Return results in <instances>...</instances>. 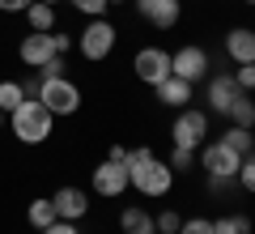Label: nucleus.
Returning <instances> with one entry per match:
<instances>
[{
	"label": "nucleus",
	"instance_id": "1",
	"mask_svg": "<svg viewBox=\"0 0 255 234\" xmlns=\"http://www.w3.org/2000/svg\"><path fill=\"white\" fill-rule=\"evenodd\" d=\"M128 183L140 192V196H149V200H162V196H170V188H174V171H170V162H162L149 145H140V149H128Z\"/></svg>",
	"mask_w": 255,
	"mask_h": 234
},
{
	"label": "nucleus",
	"instance_id": "2",
	"mask_svg": "<svg viewBox=\"0 0 255 234\" xmlns=\"http://www.w3.org/2000/svg\"><path fill=\"white\" fill-rule=\"evenodd\" d=\"M9 128H13V136H17L21 145H43L47 136H51V128H55V115H51L38 98H26V102L9 115Z\"/></svg>",
	"mask_w": 255,
	"mask_h": 234
},
{
	"label": "nucleus",
	"instance_id": "3",
	"mask_svg": "<svg viewBox=\"0 0 255 234\" xmlns=\"http://www.w3.org/2000/svg\"><path fill=\"white\" fill-rule=\"evenodd\" d=\"M38 102H43L55 119H60V115H77V107H81V90H77V81H68V77H43V85H38Z\"/></svg>",
	"mask_w": 255,
	"mask_h": 234
},
{
	"label": "nucleus",
	"instance_id": "4",
	"mask_svg": "<svg viewBox=\"0 0 255 234\" xmlns=\"http://www.w3.org/2000/svg\"><path fill=\"white\" fill-rule=\"evenodd\" d=\"M170 141L179 145V149H200L204 141H209V115L196 107H183L179 115H174L170 124Z\"/></svg>",
	"mask_w": 255,
	"mask_h": 234
},
{
	"label": "nucleus",
	"instance_id": "5",
	"mask_svg": "<svg viewBox=\"0 0 255 234\" xmlns=\"http://www.w3.org/2000/svg\"><path fill=\"white\" fill-rule=\"evenodd\" d=\"M115 38H119V30L111 26L107 17H90V26L81 30V38H77V47H81V55L85 60H107L111 51H115Z\"/></svg>",
	"mask_w": 255,
	"mask_h": 234
},
{
	"label": "nucleus",
	"instance_id": "6",
	"mask_svg": "<svg viewBox=\"0 0 255 234\" xmlns=\"http://www.w3.org/2000/svg\"><path fill=\"white\" fill-rule=\"evenodd\" d=\"M209 68H213L209 51H204V47H196V43L170 51V72H174V77H183V81H191V85L204 81V77H209Z\"/></svg>",
	"mask_w": 255,
	"mask_h": 234
},
{
	"label": "nucleus",
	"instance_id": "7",
	"mask_svg": "<svg viewBox=\"0 0 255 234\" xmlns=\"http://www.w3.org/2000/svg\"><path fill=\"white\" fill-rule=\"evenodd\" d=\"M238 162H243V153H234L226 141L200 145V166L213 175V179H234V175H238Z\"/></svg>",
	"mask_w": 255,
	"mask_h": 234
},
{
	"label": "nucleus",
	"instance_id": "8",
	"mask_svg": "<svg viewBox=\"0 0 255 234\" xmlns=\"http://www.w3.org/2000/svg\"><path fill=\"white\" fill-rule=\"evenodd\" d=\"M90 183H94V192H98V196H107V200L124 196V192L132 188V183H128V166H124V162H111V158H102V162L94 166Z\"/></svg>",
	"mask_w": 255,
	"mask_h": 234
},
{
	"label": "nucleus",
	"instance_id": "9",
	"mask_svg": "<svg viewBox=\"0 0 255 234\" xmlns=\"http://www.w3.org/2000/svg\"><path fill=\"white\" fill-rule=\"evenodd\" d=\"M132 68H136V77L153 90V85H162L166 77H170V51H162V47H140L136 60H132Z\"/></svg>",
	"mask_w": 255,
	"mask_h": 234
},
{
	"label": "nucleus",
	"instance_id": "10",
	"mask_svg": "<svg viewBox=\"0 0 255 234\" xmlns=\"http://www.w3.org/2000/svg\"><path fill=\"white\" fill-rule=\"evenodd\" d=\"M17 55H21V64H26V68H43L51 55H60V51H55V34H51V30H47V34H43V30H30V34L21 38Z\"/></svg>",
	"mask_w": 255,
	"mask_h": 234
},
{
	"label": "nucleus",
	"instance_id": "11",
	"mask_svg": "<svg viewBox=\"0 0 255 234\" xmlns=\"http://www.w3.org/2000/svg\"><path fill=\"white\" fill-rule=\"evenodd\" d=\"M136 13L157 30H174L183 13V0H136Z\"/></svg>",
	"mask_w": 255,
	"mask_h": 234
},
{
	"label": "nucleus",
	"instance_id": "12",
	"mask_svg": "<svg viewBox=\"0 0 255 234\" xmlns=\"http://www.w3.org/2000/svg\"><path fill=\"white\" fill-rule=\"evenodd\" d=\"M238 81H234V72H213L209 77V90H204V98H209V107H213V115H226L230 111V102L238 98Z\"/></svg>",
	"mask_w": 255,
	"mask_h": 234
},
{
	"label": "nucleus",
	"instance_id": "13",
	"mask_svg": "<svg viewBox=\"0 0 255 234\" xmlns=\"http://www.w3.org/2000/svg\"><path fill=\"white\" fill-rule=\"evenodd\" d=\"M51 205H55V213H60L64 222H81V217L90 213V196H85L81 188H73V183L55 192V196H51Z\"/></svg>",
	"mask_w": 255,
	"mask_h": 234
},
{
	"label": "nucleus",
	"instance_id": "14",
	"mask_svg": "<svg viewBox=\"0 0 255 234\" xmlns=\"http://www.w3.org/2000/svg\"><path fill=\"white\" fill-rule=\"evenodd\" d=\"M226 55L234 64H255V30L251 26H234L226 34Z\"/></svg>",
	"mask_w": 255,
	"mask_h": 234
},
{
	"label": "nucleus",
	"instance_id": "15",
	"mask_svg": "<svg viewBox=\"0 0 255 234\" xmlns=\"http://www.w3.org/2000/svg\"><path fill=\"white\" fill-rule=\"evenodd\" d=\"M153 94H157V102H162V107H174V111H183L191 102V81H183V77H166L162 85H153Z\"/></svg>",
	"mask_w": 255,
	"mask_h": 234
},
{
	"label": "nucleus",
	"instance_id": "16",
	"mask_svg": "<svg viewBox=\"0 0 255 234\" xmlns=\"http://www.w3.org/2000/svg\"><path fill=\"white\" fill-rule=\"evenodd\" d=\"M119 230L124 234H157V222H153V213L145 205H128L119 213Z\"/></svg>",
	"mask_w": 255,
	"mask_h": 234
},
{
	"label": "nucleus",
	"instance_id": "17",
	"mask_svg": "<svg viewBox=\"0 0 255 234\" xmlns=\"http://www.w3.org/2000/svg\"><path fill=\"white\" fill-rule=\"evenodd\" d=\"M226 119H230L234 128H251V132H255V98H251V94H238V98L230 102Z\"/></svg>",
	"mask_w": 255,
	"mask_h": 234
},
{
	"label": "nucleus",
	"instance_id": "18",
	"mask_svg": "<svg viewBox=\"0 0 255 234\" xmlns=\"http://www.w3.org/2000/svg\"><path fill=\"white\" fill-rule=\"evenodd\" d=\"M55 205H51V196H38V200H30V209H26V222L34 226V230H47V226L55 222Z\"/></svg>",
	"mask_w": 255,
	"mask_h": 234
},
{
	"label": "nucleus",
	"instance_id": "19",
	"mask_svg": "<svg viewBox=\"0 0 255 234\" xmlns=\"http://www.w3.org/2000/svg\"><path fill=\"white\" fill-rule=\"evenodd\" d=\"M26 21H30V30H55V4H47V0H34L26 9Z\"/></svg>",
	"mask_w": 255,
	"mask_h": 234
},
{
	"label": "nucleus",
	"instance_id": "20",
	"mask_svg": "<svg viewBox=\"0 0 255 234\" xmlns=\"http://www.w3.org/2000/svg\"><path fill=\"white\" fill-rule=\"evenodd\" d=\"M221 141H226L234 153H243V158L255 149V132H251V128H234V124H230L226 132H221Z\"/></svg>",
	"mask_w": 255,
	"mask_h": 234
},
{
	"label": "nucleus",
	"instance_id": "21",
	"mask_svg": "<svg viewBox=\"0 0 255 234\" xmlns=\"http://www.w3.org/2000/svg\"><path fill=\"white\" fill-rule=\"evenodd\" d=\"M21 102H26V85L21 81H0V111L4 115H13Z\"/></svg>",
	"mask_w": 255,
	"mask_h": 234
},
{
	"label": "nucleus",
	"instance_id": "22",
	"mask_svg": "<svg viewBox=\"0 0 255 234\" xmlns=\"http://www.w3.org/2000/svg\"><path fill=\"white\" fill-rule=\"evenodd\" d=\"M213 234H251V217L247 213H226L213 222Z\"/></svg>",
	"mask_w": 255,
	"mask_h": 234
},
{
	"label": "nucleus",
	"instance_id": "23",
	"mask_svg": "<svg viewBox=\"0 0 255 234\" xmlns=\"http://www.w3.org/2000/svg\"><path fill=\"white\" fill-rule=\"evenodd\" d=\"M234 179H238V188H243V192H251V196H255V149L238 162V175H234Z\"/></svg>",
	"mask_w": 255,
	"mask_h": 234
},
{
	"label": "nucleus",
	"instance_id": "24",
	"mask_svg": "<svg viewBox=\"0 0 255 234\" xmlns=\"http://www.w3.org/2000/svg\"><path fill=\"white\" fill-rule=\"evenodd\" d=\"M77 13H85V17H107V9H111V0H68Z\"/></svg>",
	"mask_w": 255,
	"mask_h": 234
},
{
	"label": "nucleus",
	"instance_id": "25",
	"mask_svg": "<svg viewBox=\"0 0 255 234\" xmlns=\"http://www.w3.org/2000/svg\"><path fill=\"white\" fill-rule=\"evenodd\" d=\"M153 222H157V234H179V226H183V217L174 213V209H162V213H157Z\"/></svg>",
	"mask_w": 255,
	"mask_h": 234
},
{
	"label": "nucleus",
	"instance_id": "26",
	"mask_svg": "<svg viewBox=\"0 0 255 234\" xmlns=\"http://www.w3.org/2000/svg\"><path fill=\"white\" fill-rule=\"evenodd\" d=\"M191 162H196V149H179V145H174L170 149V171H191Z\"/></svg>",
	"mask_w": 255,
	"mask_h": 234
},
{
	"label": "nucleus",
	"instance_id": "27",
	"mask_svg": "<svg viewBox=\"0 0 255 234\" xmlns=\"http://www.w3.org/2000/svg\"><path fill=\"white\" fill-rule=\"evenodd\" d=\"M234 81H238V90H243V94H251L255 90V64H238V68H234Z\"/></svg>",
	"mask_w": 255,
	"mask_h": 234
},
{
	"label": "nucleus",
	"instance_id": "28",
	"mask_svg": "<svg viewBox=\"0 0 255 234\" xmlns=\"http://www.w3.org/2000/svg\"><path fill=\"white\" fill-rule=\"evenodd\" d=\"M179 234H213V217H187L179 226Z\"/></svg>",
	"mask_w": 255,
	"mask_h": 234
},
{
	"label": "nucleus",
	"instance_id": "29",
	"mask_svg": "<svg viewBox=\"0 0 255 234\" xmlns=\"http://www.w3.org/2000/svg\"><path fill=\"white\" fill-rule=\"evenodd\" d=\"M38 77H68V64H64V55H51V60L38 68Z\"/></svg>",
	"mask_w": 255,
	"mask_h": 234
},
{
	"label": "nucleus",
	"instance_id": "30",
	"mask_svg": "<svg viewBox=\"0 0 255 234\" xmlns=\"http://www.w3.org/2000/svg\"><path fill=\"white\" fill-rule=\"evenodd\" d=\"M38 234H81V226H77V222H64V217H55V222L47 226V230H38Z\"/></svg>",
	"mask_w": 255,
	"mask_h": 234
},
{
	"label": "nucleus",
	"instance_id": "31",
	"mask_svg": "<svg viewBox=\"0 0 255 234\" xmlns=\"http://www.w3.org/2000/svg\"><path fill=\"white\" fill-rule=\"evenodd\" d=\"M34 0H0V13H26Z\"/></svg>",
	"mask_w": 255,
	"mask_h": 234
},
{
	"label": "nucleus",
	"instance_id": "32",
	"mask_svg": "<svg viewBox=\"0 0 255 234\" xmlns=\"http://www.w3.org/2000/svg\"><path fill=\"white\" fill-rule=\"evenodd\" d=\"M51 34H55V30H51ZM55 51L68 55V51H73V38H68V34H55Z\"/></svg>",
	"mask_w": 255,
	"mask_h": 234
},
{
	"label": "nucleus",
	"instance_id": "33",
	"mask_svg": "<svg viewBox=\"0 0 255 234\" xmlns=\"http://www.w3.org/2000/svg\"><path fill=\"white\" fill-rule=\"evenodd\" d=\"M107 158H111V162H128V149H124V145H111Z\"/></svg>",
	"mask_w": 255,
	"mask_h": 234
},
{
	"label": "nucleus",
	"instance_id": "34",
	"mask_svg": "<svg viewBox=\"0 0 255 234\" xmlns=\"http://www.w3.org/2000/svg\"><path fill=\"white\" fill-rule=\"evenodd\" d=\"M4 124H9V115H4V111H0V128H4Z\"/></svg>",
	"mask_w": 255,
	"mask_h": 234
},
{
	"label": "nucleus",
	"instance_id": "35",
	"mask_svg": "<svg viewBox=\"0 0 255 234\" xmlns=\"http://www.w3.org/2000/svg\"><path fill=\"white\" fill-rule=\"evenodd\" d=\"M243 4H255V0H243Z\"/></svg>",
	"mask_w": 255,
	"mask_h": 234
},
{
	"label": "nucleus",
	"instance_id": "36",
	"mask_svg": "<svg viewBox=\"0 0 255 234\" xmlns=\"http://www.w3.org/2000/svg\"><path fill=\"white\" fill-rule=\"evenodd\" d=\"M111 4H119V0H111Z\"/></svg>",
	"mask_w": 255,
	"mask_h": 234
},
{
	"label": "nucleus",
	"instance_id": "37",
	"mask_svg": "<svg viewBox=\"0 0 255 234\" xmlns=\"http://www.w3.org/2000/svg\"><path fill=\"white\" fill-rule=\"evenodd\" d=\"M47 4H55V0H47Z\"/></svg>",
	"mask_w": 255,
	"mask_h": 234
}]
</instances>
